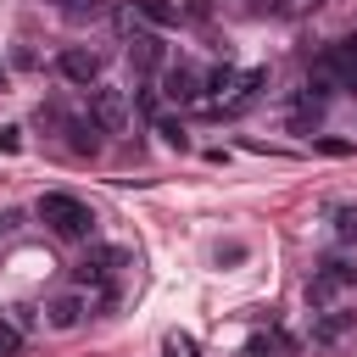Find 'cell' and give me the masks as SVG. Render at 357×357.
I'll list each match as a JSON object with an SVG mask.
<instances>
[{
    "label": "cell",
    "instance_id": "9a60e30c",
    "mask_svg": "<svg viewBox=\"0 0 357 357\" xmlns=\"http://www.w3.org/2000/svg\"><path fill=\"white\" fill-rule=\"evenodd\" d=\"M335 240H340V245L357 240V206H335Z\"/></svg>",
    "mask_w": 357,
    "mask_h": 357
},
{
    "label": "cell",
    "instance_id": "8fae6325",
    "mask_svg": "<svg viewBox=\"0 0 357 357\" xmlns=\"http://www.w3.org/2000/svg\"><path fill=\"white\" fill-rule=\"evenodd\" d=\"M128 11L151 28H178V6L173 0H128Z\"/></svg>",
    "mask_w": 357,
    "mask_h": 357
},
{
    "label": "cell",
    "instance_id": "7a4b0ae2",
    "mask_svg": "<svg viewBox=\"0 0 357 357\" xmlns=\"http://www.w3.org/2000/svg\"><path fill=\"white\" fill-rule=\"evenodd\" d=\"M346 290H357V268H351V262H340V257L318 262V268L307 273V284H301V296H307V307H312V312L340 307V296H346Z\"/></svg>",
    "mask_w": 357,
    "mask_h": 357
},
{
    "label": "cell",
    "instance_id": "5bb4252c",
    "mask_svg": "<svg viewBox=\"0 0 357 357\" xmlns=\"http://www.w3.org/2000/svg\"><path fill=\"white\" fill-rule=\"evenodd\" d=\"M156 123V134H162V145H173V151H184L190 145V134H184V123H173V117H151Z\"/></svg>",
    "mask_w": 357,
    "mask_h": 357
},
{
    "label": "cell",
    "instance_id": "6da1fadb",
    "mask_svg": "<svg viewBox=\"0 0 357 357\" xmlns=\"http://www.w3.org/2000/svg\"><path fill=\"white\" fill-rule=\"evenodd\" d=\"M33 212H39V223H50V234H61V240H89V234H95V212H89L78 195H67V190H45V195L33 201Z\"/></svg>",
    "mask_w": 357,
    "mask_h": 357
},
{
    "label": "cell",
    "instance_id": "7402d4cb",
    "mask_svg": "<svg viewBox=\"0 0 357 357\" xmlns=\"http://www.w3.org/2000/svg\"><path fill=\"white\" fill-rule=\"evenodd\" d=\"M318 151H324V156H346L351 145H346V139H318Z\"/></svg>",
    "mask_w": 357,
    "mask_h": 357
},
{
    "label": "cell",
    "instance_id": "ffe728a7",
    "mask_svg": "<svg viewBox=\"0 0 357 357\" xmlns=\"http://www.w3.org/2000/svg\"><path fill=\"white\" fill-rule=\"evenodd\" d=\"M251 11H257V17H290L284 0H251Z\"/></svg>",
    "mask_w": 357,
    "mask_h": 357
},
{
    "label": "cell",
    "instance_id": "277c9868",
    "mask_svg": "<svg viewBox=\"0 0 357 357\" xmlns=\"http://www.w3.org/2000/svg\"><path fill=\"white\" fill-rule=\"evenodd\" d=\"M117 22H123V33H128V61H134V67H156V61H162V33H156V28H139L134 11H123Z\"/></svg>",
    "mask_w": 357,
    "mask_h": 357
},
{
    "label": "cell",
    "instance_id": "4fadbf2b",
    "mask_svg": "<svg viewBox=\"0 0 357 357\" xmlns=\"http://www.w3.org/2000/svg\"><path fill=\"white\" fill-rule=\"evenodd\" d=\"M67 134H73V151H78V156H95V151H100V128H95V123L73 117V123H67Z\"/></svg>",
    "mask_w": 357,
    "mask_h": 357
},
{
    "label": "cell",
    "instance_id": "52a82bcc",
    "mask_svg": "<svg viewBox=\"0 0 357 357\" xmlns=\"http://www.w3.org/2000/svg\"><path fill=\"white\" fill-rule=\"evenodd\" d=\"M351 329H357V312H346V307H324V312H312V346H340Z\"/></svg>",
    "mask_w": 357,
    "mask_h": 357
},
{
    "label": "cell",
    "instance_id": "7c38bea8",
    "mask_svg": "<svg viewBox=\"0 0 357 357\" xmlns=\"http://www.w3.org/2000/svg\"><path fill=\"white\" fill-rule=\"evenodd\" d=\"M234 84H240V73H234V67H229V61H218V67H212V73H206V78H201V95H206V100H218V106H223V100H229V95H234Z\"/></svg>",
    "mask_w": 357,
    "mask_h": 357
},
{
    "label": "cell",
    "instance_id": "e0dca14e",
    "mask_svg": "<svg viewBox=\"0 0 357 357\" xmlns=\"http://www.w3.org/2000/svg\"><path fill=\"white\" fill-rule=\"evenodd\" d=\"M61 6V17H73V22H84V17H100V0H56Z\"/></svg>",
    "mask_w": 357,
    "mask_h": 357
},
{
    "label": "cell",
    "instance_id": "3957f363",
    "mask_svg": "<svg viewBox=\"0 0 357 357\" xmlns=\"http://www.w3.org/2000/svg\"><path fill=\"white\" fill-rule=\"evenodd\" d=\"M89 123L100 134H123L128 128V95L117 84H89Z\"/></svg>",
    "mask_w": 357,
    "mask_h": 357
},
{
    "label": "cell",
    "instance_id": "9c48e42d",
    "mask_svg": "<svg viewBox=\"0 0 357 357\" xmlns=\"http://www.w3.org/2000/svg\"><path fill=\"white\" fill-rule=\"evenodd\" d=\"M262 84H268V67H251V73H240L234 95H229V100H223L218 112H229V117H234V112H245V106H251V100L262 95Z\"/></svg>",
    "mask_w": 357,
    "mask_h": 357
},
{
    "label": "cell",
    "instance_id": "603a6c76",
    "mask_svg": "<svg viewBox=\"0 0 357 357\" xmlns=\"http://www.w3.org/2000/svg\"><path fill=\"white\" fill-rule=\"evenodd\" d=\"M33 312H39V307H11V324H17V329H28V324H33Z\"/></svg>",
    "mask_w": 357,
    "mask_h": 357
},
{
    "label": "cell",
    "instance_id": "5b68a950",
    "mask_svg": "<svg viewBox=\"0 0 357 357\" xmlns=\"http://www.w3.org/2000/svg\"><path fill=\"white\" fill-rule=\"evenodd\" d=\"M56 73H61L67 84L89 89V84H100V56H95L89 45H67V50L56 56Z\"/></svg>",
    "mask_w": 357,
    "mask_h": 357
},
{
    "label": "cell",
    "instance_id": "44dd1931",
    "mask_svg": "<svg viewBox=\"0 0 357 357\" xmlns=\"http://www.w3.org/2000/svg\"><path fill=\"white\" fill-rule=\"evenodd\" d=\"M0 151H6V156L22 151V128H0Z\"/></svg>",
    "mask_w": 357,
    "mask_h": 357
},
{
    "label": "cell",
    "instance_id": "ba28073f",
    "mask_svg": "<svg viewBox=\"0 0 357 357\" xmlns=\"http://www.w3.org/2000/svg\"><path fill=\"white\" fill-rule=\"evenodd\" d=\"M84 312H89V296H84V290H67V296H56V301L45 307V324H50V329H78Z\"/></svg>",
    "mask_w": 357,
    "mask_h": 357
},
{
    "label": "cell",
    "instance_id": "8992f818",
    "mask_svg": "<svg viewBox=\"0 0 357 357\" xmlns=\"http://www.w3.org/2000/svg\"><path fill=\"white\" fill-rule=\"evenodd\" d=\"M128 262V251H117V245H100V251H84V262L73 268V279L84 284V290H100L106 279H112V268H123Z\"/></svg>",
    "mask_w": 357,
    "mask_h": 357
},
{
    "label": "cell",
    "instance_id": "2e32d148",
    "mask_svg": "<svg viewBox=\"0 0 357 357\" xmlns=\"http://www.w3.org/2000/svg\"><path fill=\"white\" fill-rule=\"evenodd\" d=\"M17 351H22V329L11 318H0V357H17Z\"/></svg>",
    "mask_w": 357,
    "mask_h": 357
},
{
    "label": "cell",
    "instance_id": "ac0fdd59",
    "mask_svg": "<svg viewBox=\"0 0 357 357\" xmlns=\"http://www.w3.org/2000/svg\"><path fill=\"white\" fill-rule=\"evenodd\" d=\"M279 351V335H251V346H245V357H273Z\"/></svg>",
    "mask_w": 357,
    "mask_h": 357
},
{
    "label": "cell",
    "instance_id": "cb8c5ba5",
    "mask_svg": "<svg viewBox=\"0 0 357 357\" xmlns=\"http://www.w3.org/2000/svg\"><path fill=\"white\" fill-rule=\"evenodd\" d=\"M17 223V212H0V240H6V229Z\"/></svg>",
    "mask_w": 357,
    "mask_h": 357
},
{
    "label": "cell",
    "instance_id": "d6986e66",
    "mask_svg": "<svg viewBox=\"0 0 357 357\" xmlns=\"http://www.w3.org/2000/svg\"><path fill=\"white\" fill-rule=\"evenodd\" d=\"M134 106H139L145 117H156V89H151V84H139V89H134Z\"/></svg>",
    "mask_w": 357,
    "mask_h": 357
},
{
    "label": "cell",
    "instance_id": "30bf717a",
    "mask_svg": "<svg viewBox=\"0 0 357 357\" xmlns=\"http://www.w3.org/2000/svg\"><path fill=\"white\" fill-rule=\"evenodd\" d=\"M156 95L184 100V106H190V100H201V78H195L190 67H167V78H162V89H156Z\"/></svg>",
    "mask_w": 357,
    "mask_h": 357
}]
</instances>
